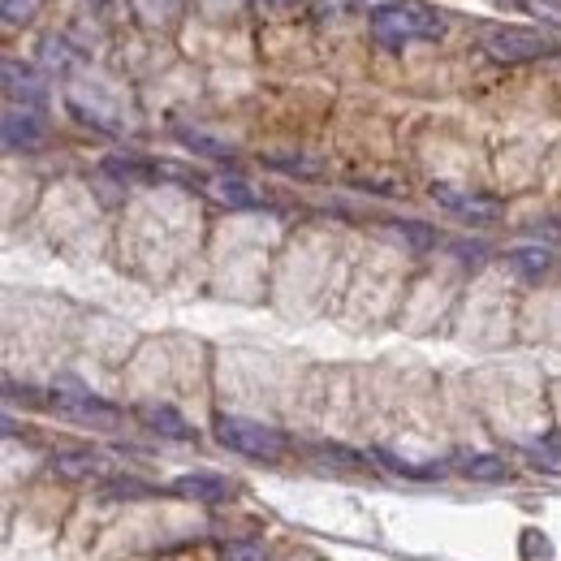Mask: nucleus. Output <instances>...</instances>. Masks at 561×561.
<instances>
[{"mask_svg":"<svg viewBox=\"0 0 561 561\" xmlns=\"http://www.w3.org/2000/svg\"><path fill=\"white\" fill-rule=\"evenodd\" d=\"M432 199L445 211L462 216V220H476V225H492L501 220V199L492 195H480V191H462V186H449V182H432Z\"/></svg>","mask_w":561,"mask_h":561,"instance_id":"39448f33","label":"nucleus"},{"mask_svg":"<svg viewBox=\"0 0 561 561\" xmlns=\"http://www.w3.org/2000/svg\"><path fill=\"white\" fill-rule=\"evenodd\" d=\"M4 151H35L39 142L48 139V117L44 108H18V104H4Z\"/></svg>","mask_w":561,"mask_h":561,"instance_id":"423d86ee","label":"nucleus"},{"mask_svg":"<svg viewBox=\"0 0 561 561\" xmlns=\"http://www.w3.org/2000/svg\"><path fill=\"white\" fill-rule=\"evenodd\" d=\"M462 476L480 480V484H501V480H510V467L501 458H492V454H476V458L462 462Z\"/></svg>","mask_w":561,"mask_h":561,"instance_id":"4468645a","label":"nucleus"},{"mask_svg":"<svg viewBox=\"0 0 561 561\" xmlns=\"http://www.w3.org/2000/svg\"><path fill=\"white\" fill-rule=\"evenodd\" d=\"M108 496H151V489H147V484H135V480H117L113 489L104 492V501H108Z\"/></svg>","mask_w":561,"mask_h":561,"instance_id":"4be33fe9","label":"nucleus"},{"mask_svg":"<svg viewBox=\"0 0 561 561\" xmlns=\"http://www.w3.org/2000/svg\"><path fill=\"white\" fill-rule=\"evenodd\" d=\"M48 100V87L44 78L31 70V66H18V61H4V104H18V108H44Z\"/></svg>","mask_w":561,"mask_h":561,"instance_id":"0eeeda50","label":"nucleus"},{"mask_svg":"<svg viewBox=\"0 0 561 561\" xmlns=\"http://www.w3.org/2000/svg\"><path fill=\"white\" fill-rule=\"evenodd\" d=\"M484 53L501 66H523V61L553 57L558 44L531 26H492V31H484Z\"/></svg>","mask_w":561,"mask_h":561,"instance_id":"7ed1b4c3","label":"nucleus"},{"mask_svg":"<svg viewBox=\"0 0 561 561\" xmlns=\"http://www.w3.org/2000/svg\"><path fill=\"white\" fill-rule=\"evenodd\" d=\"M518 549H523V561H553V545H549V536H545V531H536V527H527V531H523Z\"/></svg>","mask_w":561,"mask_h":561,"instance_id":"dca6fc26","label":"nucleus"},{"mask_svg":"<svg viewBox=\"0 0 561 561\" xmlns=\"http://www.w3.org/2000/svg\"><path fill=\"white\" fill-rule=\"evenodd\" d=\"M514 4L540 22H561V0H514Z\"/></svg>","mask_w":561,"mask_h":561,"instance_id":"f3484780","label":"nucleus"},{"mask_svg":"<svg viewBox=\"0 0 561 561\" xmlns=\"http://www.w3.org/2000/svg\"><path fill=\"white\" fill-rule=\"evenodd\" d=\"M505 264H510V273H518L523 280H545L553 268H558V251L531 242V247H514V251H505Z\"/></svg>","mask_w":561,"mask_h":561,"instance_id":"1a4fd4ad","label":"nucleus"},{"mask_svg":"<svg viewBox=\"0 0 561 561\" xmlns=\"http://www.w3.org/2000/svg\"><path fill=\"white\" fill-rule=\"evenodd\" d=\"M220 558H225V561H264V553H260L255 545H242V540H229V545L220 549Z\"/></svg>","mask_w":561,"mask_h":561,"instance_id":"aec40b11","label":"nucleus"},{"mask_svg":"<svg viewBox=\"0 0 561 561\" xmlns=\"http://www.w3.org/2000/svg\"><path fill=\"white\" fill-rule=\"evenodd\" d=\"M367 0H320V18L329 22V18H351V13H358Z\"/></svg>","mask_w":561,"mask_h":561,"instance_id":"6ab92c4d","label":"nucleus"},{"mask_svg":"<svg viewBox=\"0 0 561 561\" xmlns=\"http://www.w3.org/2000/svg\"><path fill=\"white\" fill-rule=\"evenodd\" d=\"M100 467H104V458L91 454V449H73V454H57V458H53V471H57L61 480H87V476H95Z\"/></svg>","mask_w":561,"mask_h":561,"instance_id":"f8f14e48","label":"nucleus"},{"mask_svg":"<svg viewBox=\"0 0 561 561\" xmlns=\"http://www.w3.org/2000/svg\"><path fill=\"white\" fill-rule=\"evenodd\" d=\"M169 492L182 501H195V505H220L233 492V484L225 476H211V471H191V476H178Z\"/></svg>","mask_w":561,"mask_h":561,"instance_id":"6e6552de","label":"nucleus"},{"mask_svg":"<svg viewBox=\"0 0 561 561\" xmlns=\"http://www.w3.org/2000/svg\"><path fill=\"white\" fill-rule=\"evenodd\" d=\"M371 39L393 53H402L411 44H436V39H445V18L420 0H380L371 9Z\"/></svg>","mask_w":561,"mask_h":561,"instance_id":"f257e3e1","label":"nucleus"},{"mask_svg":"<svg viewBox=\"0 0 561 561\" xmlns=\"http://www.w3.org/2000/svg\"><path fill=\"white\" fill-rule=\"evenodd\" d=\"M0 4H4V22H9V26H18V22H26L44 0H0Z\"/></svg>","mask_w":561,"mask_h":561,"instance_id":"a211bd4d","label":"nucleus"},{"mask_svg":"<svg viewBox=\"0 0 561 561\" xmlns=\"http://www.w3.org/2000/svg\"><path fill=\"white\" fill-rule=\"evenodd\" d=\"M139 420L151 427V432H160V436H173V440H191L195 432H191V423L182 420L173 407H139Z\"/></svg>","mask_w":561,"mask_h":561,"instance_id":"9d476101","label":"nucleus"},{"mask_svg":"<svg viewBox=\"0 0 561 561\" xmlns=\"http://www.w3.org/2000/svg\"><path fill=\"white\" fill-rule=\"evenodd\" d=\"M178 139H182V147H191V151H199V156H208V160H233V142L211 139V135H204V130L178 126Z\"/></svg>","mask_w":561,"mask_h":561,"instance_id":"ddd939ff","label":"nucleus"},{"mask_svg":"<svg viewBox=\"0 0 561 561\" xmlns=\"http://www.w3.org/2000/svg\"><path fill=\"white\" fill-rule=\"evenodd\" d=\"M255 4H260V13H268V18H289V13H298L302 0H255Z\"/></svg>","mask_w":561,"mask_h":561,"instance_id":"412c9836","label":"nucleus"},{"mask_svg":"<svg viewBox=\"0 0 561 561\" xmlns=\"http://www.w3.org/2000/svg\"><path fill=\"white\" fill-rule=\"evenodd\" d=\"M208 191L225 208H260V204H264V199L255 195V186H247L242 178H216V182H208Z\"/></svg>","mask_w":561,"mask_h":561,"instance_id":"9b49d317","label":"nucleus"},{"mask_svg":"<svg viewBox=\"0 0 561 561\" xmlns=\"http://www.w3.org/2000/svg\"><path fill=\"white\" fill-rule=\"evenodd\" d=\"M216 440L225 449L242 454V458H255V462H277L289 449L285 432H277V427H268V423L260 420H242V415H220L216 420Z\"/></svg>","mask_w":561,"mask_h":561,"instance_id":"f03ea898","label":"nucleus"},{"mask_svg":"<svg viewBox=\"0 0 561 561\" xmlns=\"http://www.w3.org/2000/svg\"><path fill=\"white\" fill-rule=\"evenodd\" d=\"M376 458H380L385 467H393L398 476H407V480H432V476H445L440 467H415V462H407V458H398V454H389V449H376Z\"/></svg>","mask_w":561,"mask_h":561,"instance_id":"2eb2a0df","label":"nucleus"},{"mask_svg":"<svg viewBox=\"0 0 561 561\" xmlns=\"http://www.w3.org/2000/svg\"><path fill=\"white\" fill-rule=\"evenodd\" d=\"M53 407H57L61 415H70L73 423H91V427H117V423H122V411H117L113 402H104V398H95V393H87V389H78V385L53 389Z\"/></svg>","mask_w":561,"mask_h":561,"instance_id":"20e7f679","label":"nucleus"}]
</instances>
